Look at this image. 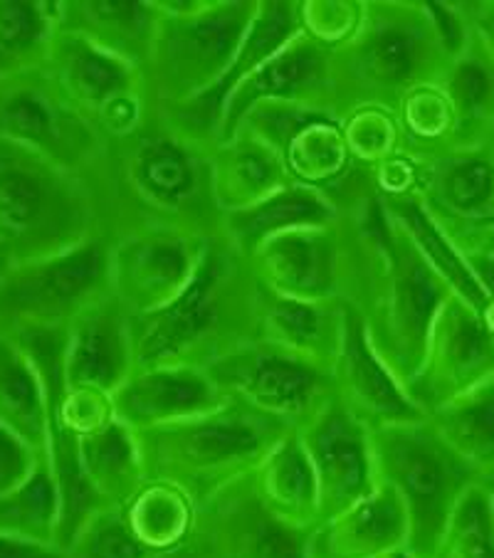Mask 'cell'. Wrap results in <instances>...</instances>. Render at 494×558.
<instances>
[{"instance_id": "cell-6", "label": "cell", "mask_w": 494, "mask_h": 558, "mask_svg": "<svg viewBox=\"0 0 494 558\" xmlns=\"http://www.w3.org/2000/svg\"><path fill=\"white\" fill-rule=\"evenodd\" d=\"M222 393L287 425L302 423L334 398V376L297 353L257 341L242 343L203 366Z\"/></svg>"}, {"instance_id": "cell-4", "label": "cell", "mask_w": 494, "mask_h": 558, "mask_svg": "<svg viewBox=\"0 0 494 558\" xmlns=\"http://www.w3.org/2000/svg\"><path fill=\"white\" fill-rule=\"evenodd\" d=\"M369 230L384 263L378 306L384 337L371 341V347L400 386L408 388L423 366L437 314L455 292L386 208H371Z\"/></svg>"}, {"instance_id": "cell-10", "label": "cell", "mask_w": 494, "mask_h": 558, "mask_svg": "<svg viewBox=\"0 0 494 558\" xmlns=\"http://www.w3.org/2000/svg\"><path fill=\"white\" fill-rule=\"evenodd\" d=\"M0 138L72 171L95 151V132L52 80L48 64L0 80Z\"/></svg>"}, {"instance_id": "cell-2", "label": "cell", "mask_w": 494, "mask_h": 558, "mask_svg": "<svg viewBox=\"0 0 494 558\" xmlns=\"http://www.w3.org/2000/svg\"><path fill=\"white\" fill-rule=\"evenodd\" d=\"M89 203L64 166L0 138V250L11 265L55 257L89 240Z\"/></svg>"}, {"instance_id": "cell-42", "label": "cell", "mask_w": 494, "mask_h": 558, "mask_svg": "<svg viewBox=\"0 0 494 558\" xmlns=\"http://www.w3.org/2000/svg\"><path fill=\"white\" fill-rule=\"evenodd\" d=\"M455 243H460V240H465L470 247L474 250H482L484 255H490L494 259V226H465L462 235L453 238ZM465 250V247H460Z\"/></svg>"}, {"instance_id": "cell-45", "label": "cell", "mask_w": 494, "mask_h": 558, "mask_svg": "<svg viewBox=\"0 0 494 558\" xmlns=\"http://www.w3.org/2000/svg\"><path fill=\"white\" fill-rule=\"evenodd\" d=\"M156 558H193V548H191V544H189V546H183V548H179V551H171V554H161V556H156Z\"/></svg>"}, {"instance_id": "cell-11", "label": "cell", "mask_w": 494, "mask_h": 558, "mask_svg": "<svg viewBox=\"0 0 494 558\" xmlns=\"http://www.w3.org/2000/svg\"><path fill=\"white\" fill-rule=\"evenodd\" d=\"M494 376V333L458 294L437 314L423 366L406 388L425 415Z\"/></svg>"}, {"instance_id": "cell-29", "label": "cell", "mask_w": 494, "mask_h": 558, "mask_svg": "<svg viewBox=\"0 0 494 558\" xmlns=\"http://www.w3.org/2000/svg\"><path fill=\"white\" fill-rule=\"evenodd\" d=\"M443 92L455 119V148L490 142L494 126V60L472 31L468 48L443 74Z\"/></svg>"}, {"instance_id": "cell-8", "label": "cell", "mask_w": 494, "mask_h": 558, "mask_svg": "<svg viewBox=\"0 0 494 558\" xmlns=\"http://www.w3.org/2000/svg\"><path fill=\"white\" fill-rule=\"evenodd\" d=\"M230 267L213 247H203L198 267L185 290L161 310L129 316L134 371L193 366L189 356L220 329L228 300Z\"/></svg>"}, {"instance_id": "cell-14", "label": "cell", "mask_w": 494, "mask_h": 558, "mask_svg": "<svg viewBox=\"0 0 494 558\" xmlns=\"http://www.w3.org/2000/svg\"><path fill=\"white\" fill-rule=\"evenodd\" d=\"M334 396L369 430L425 421L408 390L371 347L369 327L353 304L344 306V341L332 368Z\"/></svg>"}, {"instance_id": "cell-38", "label": "cell", "mask_w": 494, "mask_h": 558, "mask_svg": "<svg viewBox=\"0 0 494 558\" xmlns=\"http://www.w3.org/2000/svg\"><path fill=\"white\" fill-rule=\"evenodd\" d=\"M433 558H494V517L480 482L460 499Z\"/></svg>"}, {"instance_id": "cell-7", "label": "cell", "mask_w": 494, "mask_h": 558, "mask_svg": "<svg viewBox=\"0 0 494 558\" xmlns=\"http://www.w3.org/2000/svg\"><path fill=\"white\" fill-rule=\"evenodd\" d=\"M111 284V250L105 240L85 243L55 257L13 265L0 279V312L27 327H70L82 312L105 300Z\"/></svg>"}, {"instance_id": "cell-12", "label": "cell", "mask_w": 494, "mask_h": 558, "mask_svg": "<svg viewBox=\"0 0 494 558\" xmlns=\"http://www.w3.org/2000/svg\"><path fill=\"white\" fill-rule=\"evenodd\" d=\"M320 485V524L339 517L376 489L371 430L334 396L297 427Z\"/></svg>"}, {"instance_id": "cell-34", "label": "cell", "mask_w": 494, "mask_h": 558, "mask_svg": "<svg viewBox=\"0 0 494 558\" xmlns=\"http://www.w3.org/2000/svg\"><path fill=\"white\" fill-rule=\"evenodd\" d=\"M124 517L138 542L154 554H171L191 544L198 524V507L169 482H146L124 507Z\"/></svg>"}, {"instance_id": "cell-22", "label": "cell", "mask_w": 494, "mask_h": 558, "mask_svg": "<svg viewBox=\"0 0 494 558\" xmlns=\"http://www.w3.org/2000/svg\"><path fill=\"white\" fill-rule=\"evenodd\" d=\"M408 514L398 492L378 482L369 497L320 524L310 538L312 558H390L406 551Z\"/></svg>"}, {"instance_id": "cell-32", "label": "cell", "mask_w": 494, "mask_h": 558, "mask_svg": "<svg viewBox=\"0 0 494 558\" xmlns=\"http://www.w3.org/2000/svg\"><path fill=\"white\" fill-rule=\"evenodd\" d=\"M386 210L408 232V238L413 240L415 247L421 250L435 272L445 279L447 287L484 319V314H487L492 304L490 296L480 284V279L474 277L462 250L437 226V218L433 213L423 203L413 198H400V195H394V198L386 201Z\"/></svg>"}, {"instance_id": "cell-39", "label": "cell", "mask_w": 494, "mask_h": 558, "mask_svg": "<svg viewBox=\"0 0 494 558\" xmlns=\"http://www.w3.org/2000/svg\"><path fill=\"white\" fill-rule=\"evenodd\" d=\"M68 558H156L152 548L138 542L129 526L124 509L101 507L64 548Z\"/></svg>"}, {"instance_id": "cell-49", "label": "cell", "mask_w": 494, "mask_h": 558, "mask_svg": "<svg viewBox=\"0 0 494 558\" xmlns=\"http://www.w3.org/2000/svg\"><path fill=\"white\" fill-rule=\"evenodd\" d=\"M490 144H492V148H494V126H492V134H490Z\"/></svg>"}, {"instance_id": "cell-1", "label": "cell", "mask_w": 494, "mask_h": 558, "mask_svg": "<svg viewBox=\"0 0 494 558\" xmlns=\"http://www.w3.org/2000/svg\"><path fill=\"white\" fill-rule=\"evenodd\" d=\"M294 430L285 421L245 403H228L208 415L136 433L146 482H169L195 507L210 505L222 492L257 470L265 454Z\"/></svg>"}, {"instance_id": "cell-20", "label": "cell", "mask_w": 494, "mask_h": 558, "mask_svg": "<svg viewBox=\"0 0 494 558\" xmlns=\"http://www.w3.org/2000/svg\"><path fill=\"white\" fill-rule=\"evenodd\" d=\"M260 284L279 296L329 302L339 284V245L334 230L302 228L277 235L253 255Z\"/></svg>"}, {"instance_id": "cell-28", "label": "cell", "mask_w": 494, "mask_h": 558, "mask_svg": "<svg viewBox=\"0 0 494 558\" xmlns=\"http://www.w3.org/2000/svg\"><path fill=\"white\" fill-rule=\"evenodd\" d=\"M218 146L220 151L210 163V189L228 213L255 206L257 201L285 189L287 166L273 146L245 132Z\"/></svg>"}, {"instance_id": "cell-26", "label": "cell", "mask_w": 494, "mask_h": 558, "mask_svg": "<svg viewBox=\"0 0 494 558\" xmlns=\"http://www.w3.org/2000/svg\"><path fill=\"white\" fill-rule=\"evenodd\" d=\"M433 206L458 226L494 216V148L490 142L453 148L433 166L427 181Z\"/></svg>"}, {"instance_id": "cell-40", "label": "cell", "mask_w": 494, "mask_h": 558, "mask_svg": "<svg viewBox=\"0 0 494 558\" xmlns=\"http://www.w3.org/2000/svg\"><path fill=\"white\" fill-rule=\"evenodd\" d=\"M43 458L45 454H37L33 448H27L21 437L0 423V497L11 495L15 487H21Z\"/></svg>"}, {"instance_id": "cell-25", "label": "cell", "mask_w": 494, "mask_h": 558, "mask_svg": "<svg viewBox=\"0 0 494 558\" xmlns=\"http://www.w3.org/2000/svg\"><path fill=\"white\" fill-rule=\"evenodd\" d=\"M152 3L132 0H89L60 8V31L85 35L99 48L119 54L126 62L152 58V45L158 25Z\"/></svg>"}, {"instance_id": "cell-43", "label": "cell", "mask_w": 494, "mask_h": 558, "mask_svg": "<svg viewBox=\"0 0 494 558\" xmlns=\"http://www.w3.org/2000/svg\"><path fill=\"white\" fill-rule=\"evenodd\" d=\"M472 31L478 33V37L484 43V48L490 50L492 60H494V5L482 8L478 17L472 21Z\"/></svg>"}, {"instance_id": "cell-27", "label": "cell", "mask_w": 494, "mask_h": 558, "mask_svg": "<svg viewBox=\"0 0 494 558\" xmlns=\"http://www.w3.org/2000/svg\"><path fill=\"white\" fill-rule=\"evenodd\" d=\"M80 460L92 489L105 507L124 509L146 485L138 437L117 417L80 435Z\"/></svg>"}, {"instance_id": "cell-35", "label": "cell", "mask_w": 494, "mask_h": 558, "mask_svg": "<svg viewBox=\"0 0 494 558\" xmlns=\"http://www.w3.org/2000/svg\"><path fill=\"white\" fill-rule=\"evenodd\" d=\"M60 31V8L33 0H0V80L48 62Z\"/></svg>"}, {"instance_id": "cell-5", "label": "cell", "mask_w": 494, "mask_h": 558, "mask_svg": "<svg viewBox=\"0 0 494 558\" xmlns=\"http://www.w3.org/2000/svg\"><path fill=\"white\" fill-rule=\"evenodd\" d=\"M260 3H220L158 17L152 64L158 89L185 105L222 80L255 21Z\"/></svg>"}, {"instance_id": "cell-41", "label": "cell", "mask_w": 494, "mask_h": 558, "mask_svg": "<svg viewBox=\"0 0 494 558\" xmlns=\"http://www.w3.org/2000/svg\"><path fill=\"white\" fill-rule=\"evenodd\" d=\"M0 558H68V554L55 544H40L31 542V538L0 534Z\"/></svg>"}, {"instance_id": "cell-47", "label": "cell", "mask_w": 494, "mask_h": 558, "mask_svg": "<svg viewBox=\"0 0 494 558\" xmlns=\"http://www.w3.org/2000/svg\"><path fill=\"white\" fill-rule=\"evenodd\" d=\"M472 226H494V216L484 218V220H480V222H472Z\"/></svg>"}, {"instance_id": "cell-15", "label": "cell", "mask_w": 494, "mask_h": 558, "mask_svg": "<svg viewBox=\"0 0 494 558\" xmlns=\"http://www.w3.org/2000/svg\"><path fill=\"white\" fill-rule=\"evenodd\" d=\"M203 247L181 232H144L111 250V284L134 316L173 302L198 267Z\"/></svg>"}, {"instance_id": "cell-44", "label": "cell", "mask_w": 494, "mask_h": 558, "mask_svg": "<svg viewBox=\"0 0 494 558\" xmlns=\"http://www.w3.org/2000/svg\"><path fill=\"white\" fill-rule=\"evenodd\" d=\"M480 485H482V489L487 492V497H490V507H492V517H494V470H490V472H484L482 477H480Z\"/></svg>"}, {"instance_id": "cell-48", "label": "cell", "mask_w": 494, "mask_h": 558, "mask_svg": "<svg viewBox=\"0 0 494 558\" xmlns=\"http://www.w3.org/2000/svg\"><path fill=\"white\" fill-rule=\"evenodd\" d=\"M390 558H413V556H408L406 551H398V554H394Z\"/></svg>"}, {"instance_id": "cell-24", "label": "cell", "mask_w": 494, "mask_h": 558, "mask_svg": "<svg viewBox=\"0 0 494 558\" xmlns=\"http://www.w3.org/2000/svg\"><path fill=\"white\" fill-rule=\"evenodd\" d=\"M260 319L265 329L263 341L329 371L337 364L344 341V306L334 310L329 302L290 300L263 287Z\"/></svg>"}, {"instance_id": "cell-37", "label": "cell", "mask_w": 494, "mask_h": 558, "mask_svg": "<svg viewBox=\"0 0 494 558\" xmlns=\"http://www.w3.org/2000/svg\"><path fill=\"white\" fill-rule=\"evenodd\" d=\"M60 489L48 454L11 495L0 497V534L58 546Z\"/></svg>"}, {"instance_id": "cell-21", "label": "cell", "mask_w": 494, "mask_h": 558, "mask_svg": "<svg viewBox=\"0 0 494 558\" xmlns=\"http://www.w3.org/2000/svg\"><path fill=\"white\" fill-rule=\"evenodd\" d=\"M297 35H302V11L294 3H260L255 21L242 40L230 70L222 74L216 87L181 105V122L195 136L220 132L226 101L250 74L282 52Z\"/></svg>"}, {"instance_id": "cell-31", "label": "cell", "mask_w": 494, "mask_h": 558, "mask_svg": "<svg viewBox=\"0 0 494 558\" xmlns=\"http://www.w3.org/2000/svg\"><path fill=\"white\" fill-rule=\"evenodd\" d=\"M0 423L37 454H48V396L33 359L15 337H0Z\"/></svg>"}, {"instance_id": "cell-46", "label": "cell", "mask_w": 494, "mask_h": 558, "mask_svg": "<svg viewBox=\"0 0 494 558\" xmlns=\"http://www.w3.org/2000/svg\"><path fill=\"white\" fill-rule=\"evenodd\" d=\"M11 267H13L11 259H8V255L3 253V250H0V279L5 277V272H8V269H11Z\"/></svg>"}, {"instance_id": "cell-30", "label": "cell", "mask_w": 494, "mask_h": 558, "mask_svg": "<svg viewBox=\"0 0 494 558\" xmlns=\"http://www.w3.org/2000/svg\"><path fill=\"white\" fill-rule=\"evenodd\" d=\"M334 220V206L312 185H285L255 206L228 213V230L245 255L285 232L326 228Z\"/></svg>"}, {"instance_id": "cell-3", "label": "cell", "mask_w": 494, "mask_h": 558, "mask_svg": "<svg viewBox=\"0 0 494 558\" xmlns=\"http://www.w3.org/2000/svg\"><path fill=\"white\" fill-rule=\"evenodd\" d=\"M378 482L398 492L408 514L406 554L433 558L460 499L478 485L482 472L465 462L431 421L371 430Z\"/></svg>"}, {"instance_id": "cell-36", "label": "cell", "mask_w": 494, "mask_h": 558, "mask_svg": "<svg viewBox=\"0 0 494 558\" xmlns=\"http://www.w3.org/2000/svg\"><path fill=\"white\" fill-rule=\"evenodd\" d=\"M427 421L478 472L494 470V376L470 393L437 408Z\"/></svg>"}, {"instance_id": "cell-18", "label": "cell", "mask_w": 494, "mask_h": 558, "mask_svg": "<svg viewBox=\"0 0 494 558\" xmlns=\"http://www.w3.org/2000/svg\"><path fill=\"white\" fill-rule=\"evenodd\" d=\"M228 403L203 366L134 371L111 396V413L134 433L208 415Z\"/></svg>"}, {"instance_id": "cell-9", "label": "cell", "mask_w": 494, "mask_h": 558, "mask_svg": "<svg viewBox=\"0 0 494 558\" xmlns=\"http://www.w3.org/2000/svg\"><path fill=\"white\" fill-rule=\"evenodd\" d=\"M450 62L425 3L369 17L349 50L353 80L374 92L427 87Z\"/></svg>"}, {"instance_id": "cell-16", "label": "cell", "mask_w": 494, "mask_h": 558, "mask_svg": "<svg viewBox=\"0 0 494 558\" xmlns=\"http://www.w3.org/2000/svg\"><path fill=\"white\" fill-rule=\"evenodd\" d=\"M203 511L205 554L198 551L193 558H312V532H300L267 514L250 477L222 492Z\"/></svg>"}, {"instance_id": "cell-23", "label": "cell", "mask_w": 494, "mask_h": 558, "mask_svg": "<svg viewBox=\"0 0 494 558\" xmlns=\"http://www.w3.org/2000/svg\"><path fill=\"white\" fill-rule=\"evenodd\" d=\"M250 482L260 505L277 522L300 532H314L320 526V485L297 427L265 454L250 474Z\"/></svg>"}, {"instance_id": "cell-17", "label": "cell", "mask_w": 494, "mask_h": 558, "mask_svg": "<svg viewBox=\"0 0 494 558\" xmlns=\"http://www.w3.org/2000/svg\"><path fill=\"white\" fill-rule=\"evenodd\" d=\"M134 374L129 316L119 300H99L68 327L64 386L68 393L115 396Z\"/></svg>"}, {"instance_id": "cell-33", "label": "cell", "mask_w": 494, "mask_h": 558, "mask_svg": "<svg viewBox=\"0 0 494 558\" xmlns=\"http://www.w3.org/2000/svg\"><path fill=\"white\" fill-rule=\"evenodd\" d=\"M198 163L169 136H146L129 158V181L148 206L181 210L198 191Z\"/></svg>"}, {"instance_id": "cell-13", "label": "cell", "mask_w": 494, "mask_h": 558, "mask_svg": "<svg viewBox=\"0 0 494 558\" xmlns=\"http://www.w3.org/2000/svg\"><path fill=\"white\" fill-rule=\"evenodd\" d=\"M45 64L87 122L99 119L117 134L136 122V64L70 31L55 35Z\"/></svg>"}, {"instance_id": "cell-19", "label": "cell", "mask_w": 494, "mask_h": 558, "mask_svg": "<svg viewBox=\"0 0 494 558\" xmlns=\"http://www.w3.org/2000/svg\"><path fill=\"white\" fill-rule=\"evenodd\" d=\"M332 82L329 54L310 35H297L282 52L255 70L232 92L222 109L218 144H228L240 134L245 117L260 105H310L322 97Z\"/></svg>"}]
</instances>
